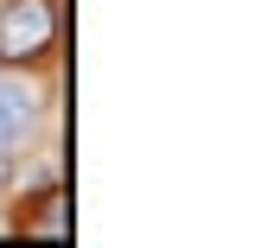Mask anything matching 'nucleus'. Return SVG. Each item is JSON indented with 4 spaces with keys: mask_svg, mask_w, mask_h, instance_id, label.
Listing matches in <instances>:
<instances>
[{
    "mask_svg": "<svg viewBox=\"0 0 255 248\" xmlns=\"http://www.w3.org/2000/svg\"><path fill=\"white\" fill-rule=\"evenodd\" d=\"M58 6L51 0H0V64H26L51 45Z\"/></svg>",
    "mask_w": 255,
    "mask_h": 248,
    "instance_id": "1",
    "label": "nucleus"
},
{
    "mask_svg": "<svg viewBox=\"0 0 255 248\" xmlns=\"http://www.w3.org/2000/svg\"><path fill=\"white\" fill-rule=\"evenodd\" d=\"M32 115H38L32 89H26V83H6V77H0V147H13V140L32 127Z\"/></svg>",
    "mask_w": 255,
    "mask_h": 248,
    "instance_id": "2",
    "label": "nucleus"
},
{
    "mask_svg": "<svg viewBox=\"0 0 255 248\" xmlns=\"http://www.w3.org/2000/svg\"><path fill=\"white\" fill-rule=\"evenodd\" d=\"M13 185V153H6V147H0V191Z\"/></svg>",
    "mask_w": 255,
    "mask_h": 248,
    "instance_id": "3",
    "label": "nucleus"
}]
</instances>
